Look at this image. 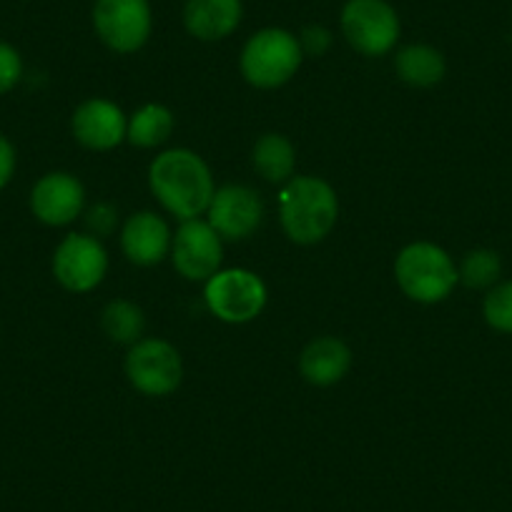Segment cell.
<instances>
[{
	"instance_id": "3",
	"label": "cell",
	"mask_w": 512,
	"mask_h": 512,
	"mask_svg": "<svg viewBox=\"0 0 512 512\" xmlns=\"http://www.w3.org/2000/svg\"><path fill=\"white\" fill-rule=\"evenodd\" d=\"M395 277L402 292L420 304L442 302L460 282L452 256L432 241H415L405 246L395 262Z\"/></svg>"
},
{
	"instance_id": "5",
	"label": "cell",
	"mask_w": 512,
	"mask_h": 512,
	"mask_svg": "<svg viewBox=\"0 0 512 512\" xmlns=\"http://www.w3.org/2000/svg\"><path fill=\"white\" fill-rule=\"evenodd\" d=\"M339 21L347 43L362 56H384L400 41V16L387 0H347Z\"/></svg>"
},
{
	"instance_id": "2",
	"label": "cell",
	"mask_w": 512,
	"mask_h": 512,
	"mask_svg": "<svg viewBox=\"0 0 512 512\" xmlns=\"http://www.w3.org/2000/svg\"><path fill=\"white\" fill-rule=\"evenodd\" d=\"M339 201L332 186L317 176H294L279 194L284 234L297 244H317L337 224Z\"/></svg>"
},
{
	"instance_id": "6",
	"label": "cell",
	"mask_w": 512,
	"mask_h": 512,
	"mask_svg": "<svg viewBox=\"0 0 512 512\" xmlns=\"http://www.w3.org/2000/svg\"><path fill=\"white\" fill-rule=\"evenodd\" d=\"M93 28L103 46L116 53H136L154 28L149 0H96Z\"/></svg>"
},
{
	"instance_id": "12",
	"label": "cell",
	"mask_w": 512,
	"mask_h": 512,
	"mask_svg": "<svg viewBox=\"0 0 512 512\" xmlns=\"http://www.w3.org/2000/svg\"><path fill=\"white\" fill-rule=\"evenodd\" d=\"M86 191L73 174L51 171L41 176L31 191V211L41 224L66 226L81 216Z\"/></svg>"
},
{
	"instance_id": "23",
	"label": "cell",
	"mask_w": 512,
	"mask_h": 512,
	"mask_svg": "<svg viewBox=\"0 0 512 512\" xmlns=\"http://www.w3.org/2000/svg\"><path fill=\"white\" fill-rule=\"evenodd\" d=\"M23 78V58L16 46L0 41V96L11 93Z\"/></svg>"
},
{
	"instance_id": "7",
	"label": "cell",
	"mask_w": 512,
	"mask_h": 512,
	"mask_svg": "<svg viewBox=\"0 0 512 512\" xmlns=\"http://www.w3.org/2000/svg\"><path fill=\"white\" fill-rule=\"evenodd\" d=\"M206 304L229 324H246L262 314L267 304V287L249 269H224L206 282Z\"/></svg>"
},
{
	"instance_id": "19",
	"label": "cell",
	"mask_w": 512,
	"mask_h": 512,
	"mask_svg": "<svg viewBox=\"0 0 512 512\" xmlns=\"http://www.w3.org/2000/svg\"><path fill=\"white\" fill-rule=\"evenodd\" d=\"M174 131V116L161 103H146L131 116L126 128V139L139 149H156L164 141H169Z\"/></svg>"
},
{
	"instance_id": "14",
	"label": "cell",
	"mask_w": 512,
	"mask_h": 512,
	"mask_svg": "<svg viewBox=\"0 0 512 512\" xmlns=\"http://www.w3.org/2000/svg\"><path fill=\"white\" fill-rule=\"evenodd\" d=\"M121 246L128 262L151 267V264H159L171 251V231L161 216L151 214V211H139L123 224Z\"/></svg>"
},
{
	"instance_id": "22",
	"label": "cell",
	"mask_w": 512,
	"mask_h": 512,
	"mask_svg": "<svg viewBox=\"0 0 512 512\" xmlns=\"http://www.w3.org/2000/svg\"><path fill=\"white\" fill-rule=\"evenodd\" d=\"M482 317L495 332L512 334V279H500L495 287L487 289Z\"/></svg>"
},
{
	"instance_id": "26",
	"label": "cell",
	"mask_w": 512,
	"mask_h": 512,
	"mask_svg": "<svg viewBox=\"0 0 512 512\" xmlns=\"http://www.w3.org/2000/svg\"><path fill=\"white\" fill-rule=\"evenodd\" d=\"M88 226H91L98 236L111 234L113 226H116V209H113L111 204L93 206L91 214H88Z\"/></svg>"
},
{
	"instance_id": "1",
	"label": "cell",
	"mask_w": 512,
	"mask_h": 512,
	"mask_svg": "<svg viewBox=\"0 0 512 512\" xmlns=\"http://www.w3.org/2000/svg\"><path fill=\"white\" fill-rule=\"evenodd\" d=\"M149 184L166 211L179 219H199L214 199V179L201 156L189 149H171L156 156Z\"/></svg>"
},
{
	"instance_id": "18",
	"label": "cell",
	"mask_w": 512,
	"mask_h": 512,
	"mask_svg": "<svg viewBox=\"0 0 512 512\" xmlns=\"http://www.w3.org/2000/svg\"><path fill=\"white\" fill-rule=\"evenodd\" d=\"M254 169L272 184H287L294 179V166H297V151L292 141L282 134H267L254 144L251 151Z\"/></svg>"
},
{
	"instance_id": "4",
	"label": "cell",
	"mask_w": 512,
	"mask_h": 512,
	"mask_svg": "<svg viewBox=\"0 0 512 512\" xmlns=\"http://www.w3.org/2000/svg\"><path fill=\"white\" fill-rule=\"evenodd\" d=\"M299 38L284 28H262L241 51V76L256 88H279L302 66Z\"/></svg>"
},
{
	"instance_id": "9",
	"label": "cell",
	"mask_w": 512,
	"mask_h": 512,
	"mask_svg": "<svg viewBox=\"0 0 512 512\" xmlns=\"http://www.w3.org/2000/svg\"><path fill=\"white\" fill-rule=\"evenodd\" d=\"M108 256L101 241L88 234H68L53 254V274L68 292H91L103 282Z\"/></svg>"
},
{
	"instance_id": "20",
	"label": "cell",
	"mask_w": 512,
	"mask_h": 512,
	"mask_svg": "<svg viewBox=\"0 0 512 512\" xmlns=\"http://www.w3.org/2000/svg\"><path fill=\"white\" fill-rule=\"evenodd\" d=\"M103 332L116 344H136L144 334V312L128 299L106 304L101 314Z\"/></svg>"
},
{
	"instance_id": "24",
	"label": "cell",
	"mask_w": 512,
	"mask_h": 512,
	"mask_svg": "<svg viewBox=\"0 0 512 512\" xmlns=\"http://www.w3.org/2000/svg\"><path fill=\"white\" fill-rule=\"evenodd\" d=\"M329 43H332V33L324 26H309L304 28L302 36H299V46H302V51L309 53V56H322L329 48Z\"/></svg>"
},
{
	"instance_id": "21",
	"label": "cell",
	"mask_w": 512,
	"mask_h": 512,
	"mask_svg": "<svg viewBox=\"0 0 512 512\" xmlns=\"http://www.w3.org/2000/svg\"><path fill=\"white\" fill-rule=\"evenodd\" d=\"M460 282L470 289H492L502 277V259L492 249H472L457 267Z\"/></svg>"
},
{
	"instance_id": "8",
	"label": "cell",
	"mask_w": 512,
	"mask_h": 512,
	"mask_svg": "<svg viewBox=\"0 0 512 512\" xmlns=\"http://www.w3.org/2000/svg\"><path fill=\"white\" fill-rule=\"evenodd\" d=\"M181 354L164 339H139L126 357V377L149 397L171 395L181 384Z\"/></svg>"
},
{
	"instance_id": "15",
	"label": "cell",
	"mask_w": 512,
	"mask_h": 512,
	"mask_svg": "<svg viewBox=\"0 0 512 512\" xmlns=\"http://www.w3.org/2000/svg\"><path fill=\"white\" fill-rule=\"evenodd\" d=\"M241 0H186L184 26L199 41H221L239 28Z\"/></svg>"
},
{
	"instance_id": "10",
	"label": "cell",
	"mask_w": 512,
	"mask_h": 512,
	"mask_svg": "<svg viewBox=\"0 0 512 512\" xmlns=\"http://www.w3.org/2000/svg\"><path fill=\"white\" fill-rule=\"evenodd\" d=\"M171 259H174L176 272L189 282H209L224 262L221 236L209 221H184L171 241Z\"/></svg>"
},
{
	"instance_id": "25",
	"label": "cell",
	"mask_w": 512,
	"mask_h": 512,
	"mask_svg": "<svg viewBox=\"0 0 512 512\" xmlns=\"http://www.w3.org/2000/svg\"><path fill=\"white\" fill-rule=\"evenodd\" d=\"M16 164H18L16 146L11 144V139H8V136L0 134V191L6 189V186L13 181Z\"/></svg>"
},
{
	"instance_id": "11",
	"label": "cell",
	"mask_w": 512,
	"mask_h": 512,
	"mask_svg": "<svg viewBox=\"0 0 512 512\" xmlns=\"http://www.w3.org/2000/svg\"><path fill=\"white\" fill-rule=\"evenodd\" d=\"M206 211H209V224L214 226L216 234L231 241L254 234L264 216L259 194L241 184L221 186L219 191H214V199Z\"/></svg>"
},
{
	"instance_id": "16",
	"label": "cell",
	"mask_w": 512,
	"mask_h": 512,
	"mask_svg": "<svg viewBox=\"0 0 512 512\" xmlns=\"http://www.w3.org/2000/svg\"><path fill=\"white\" fill-rule=\"evenodd\" d=\"M349 367H352V352L337 337L314 339L299 357V372L309 384H317V387L337 384L349 372Z\"/></svg>"
},
{
	"instance_id": "17",
	"label": "cell",
	"mask_w": 512,
	"mask_h": 512,
	"mask_svg": "<svg viewBox=\"0 0 512 512\" xmlns=\"http://www.w3.org/2000/svg\"><path fill=\"white\" fill-rule=\"evenodd\" d=\"M395 71L405 83L415 88H430L445 78L447 63L437 48L427 43H412L397 51Z\"/></svg>"
},
{
	"instance_id": "13",
	"label": "cell",
	"mask_w": 512,
	"mask_h": 512,
	"mask_svg": "<svg viewBox=\"0 0 512 512\" xmlns=\"http://www.w3.org/2000/svg\"><path fill=\"white\" fill-rule=\"evenodd\" d=\"M71 128L81 146L93 151H108L116 149L126 139L128 121L113 101L91 98V101H83L73 111Z\"/></svg>"
}]
</instances>
